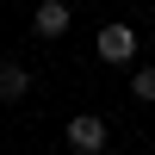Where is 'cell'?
I'll return each instance as SVG.
<instances>
[{"label":"cell","mask_w":155,"mask_h":155,"mask_svg":"<svg viewBox=\"0 0 155 155\" xmlns=\"http://www.w3.org/2000/svg\"><path fill=\"white\" fill-rule=\"evenodd\" d=\"M93 50H99V62H130V56H137V31H130L124 19H112V25H99Z\"/></svg>","instance_id":"6da1fadb"},{"label":"cell","mask_w":155,"mask_h":155,"mask_svg":"<svg viewBox=\"0 0 155 155\" xmlns=\"http://www.w3.org/2000/svg\"><path fill=\"white\" fill-rule=\"evenodd\" d=\"M68 143L81 155H99V149H106V118H99V112H74V118H68Z\"/></svg>","instance_id":"7a4b0ae2"},{"label":"cell","mask_w":155,"mask_h":155,"mask_svg":"<svg viewBox=\"0 0 155 155\" xmlns=\"http://www.w3.org/2000/svg\"><path fill=\"white\" fill-rule=\"evenodd\" d=\"M68 25H74L68 0H37V12H31V31H37V37H62Z\"/></svg>","instance_id":"3957f363"},{"label":"cell","mask_w":155,"mask_h":155,"mask_svg":"<svg viewBox=\"0 0 155 155\" xmlns=\"http://www.w3.org/2000/svg\"><path fill=\"white\" fill-rule=\"evenodd\" d=\"M25 93H31V68L25 62H0V106H12Z\"/></svg>","instance_id":"277c9868"},{"label":"cell","mask_w":155,"mask_h":155,"mask_svg":"<svg viewBox=\"0 0 155 155\" xmlns=\"http://www.w3.org/2000/svg\"><path fill=\"white\" fill-rule=\"evenodd\" d=\"M130 93H137V99H155V68H137V74H130Z\"/></svg>","instance_id":"5b68a950"}]
</instances>
